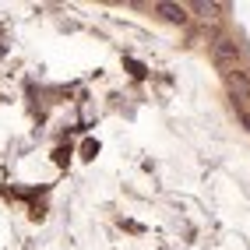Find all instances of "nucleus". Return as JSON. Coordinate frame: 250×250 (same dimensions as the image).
I'll return each instance as SVG.
<instances>
[{"mask_svg":"<svg viewBox=\"0 0 250 250\" xmlns=\"http://www.w3.org/2000/svg\"><path fill=\"white\" fill-rule=\"evenodd\" d=\"M211 60H215V67L219 71H236V60H240V46H236V39H215V46H211Z\"/></svg>","mask_w":250,"mask_h":250,"instance_id":"1","label":"nucleus"},{"mask_svg":"<svg viewBox=\"0 0 250 250\" xmlns=\"http://www.w3.org/2000/svg\"><path fill=\"white\" fill-rule=\"evenodd\" d=\"M226 85H229L232 95H240V99L250 95V78H247L243 71H229V74H226Z\"/></svg>","mask_w":250,"mask_h":250,"instance_id":"2","label":"nucleus"},{"mask_svg":"<svg viewBox=\"0 0 250 250\" xmlns=\"http://www.w3.org/2000/svg\"><path fill=\"white\" fill-rule=\"evenodd\" d=\"M155 11L162 14V18H169V21H180V25L187 21V7H180V4H159Z\"/></svg>","mask_w":250,"mask_h":250,"instance_id":"3","label":"nucleus"},{"mask_svg":"<svg viewBox=\"0 0 250 250\" xmlns=\"http://www.w3.org/2000/svg\"><path fill=\"white\" fill-rule=\"evenodd\" d=\"M197 14H205V18H215V11H219V4H194Z\"/></svg>","mask_w":250,"mask_h":250,"instance_id":"4","label":"nucleus"},{"mask_svg":"<svg viewBox=\"0 0 250 250\" xmlns=\"http://www.w3.org/2000/svg\"><path fill=\"white\" fill-rule=\"evenodd\" d=\"M243 124H247V127H250V113H243Z\"/></svg>","mask_w":250,"mask_h":250,"instance_id":"5","label":"nucleus"}]
</instances>
